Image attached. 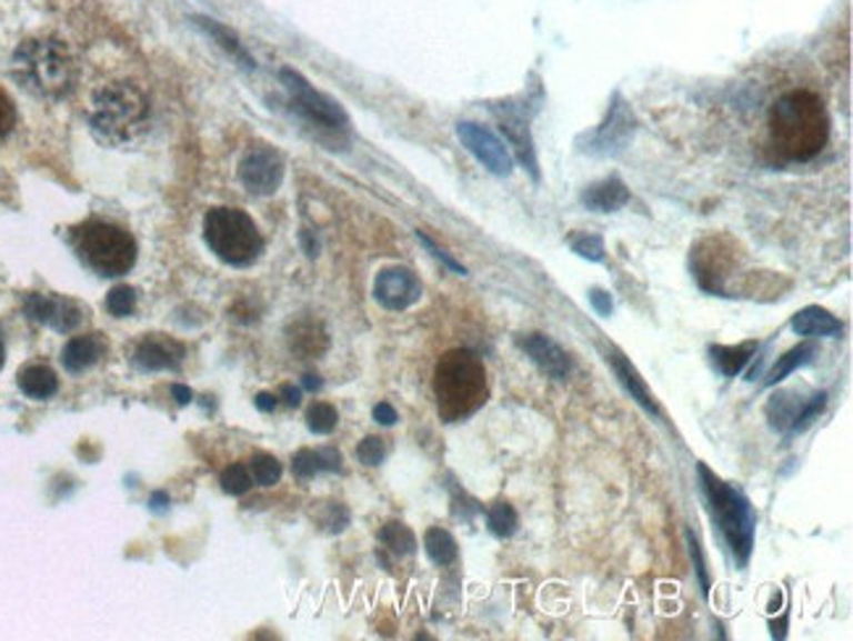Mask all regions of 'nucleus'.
I'll use <instances>...</instances> for the list:
<instances>
[{
    "instance_id": "27",
    "label": "nucleus",
    "mask_w": 853,
    "mask_h": 641,
    "mask_svg": "<svg viewBox=\"0 0 853 641\" xmlns=\"http://www.w3.org/2000/svg\"><path fill=\"white\" fill-rule=\"evenodd\" d=\"M425 552L436 565H452L458 560V542L450 531L429 529L425 531Z\"/></svg>"
},
{
    "instance_id": "39",
    "label": "nucleus",
    "mask_w": 853,
    "mask_h": 641,
    "mask_svg": "<svg viewBox=\"0 0 853 641\" xmlns=\"http://www.w3.org/2000/svg\"><path fill=\"white\" fill-rule=\"evenodd\" d=\"M689 547H691V558L696 560V573H699V581H701V592H704V597H710V575H706V565H704V558H701V547L696 542V537L689 534Z\"/></svg>"
},
{
    "instance_id": "17",
    "label": "nucleus",
    "mask_w": 853,
    "mask_h": 641,
    "mask_svg": "<svg viewBox=\"0 0 853 641\" xmlns=\"http://www.w3.org/2000/svg\"><path fill=\"white\" fill-rule=\"evenodd\" d=\"M581 203L594 213H614L631 203V190L623 184V179L610 177V179H602V182L585 187L581 194Z\"/></svg>"
},
{
    "instance_id": "7",
    "label": "nucleus",
    "mask_w": 853,
    "mask_h": 641,
    "mask_svg": "<svg viewBox=\"0 0 853 641\" xmlns=\"http://www.w3.org/2000/svg\"><path fill=\"white\" fill-rule=\"evenodd\" d=\"M77 253L100 277H124L137 261L132 234L106 221H87L74 232Z\"/></svg>"
},
{
    "instance_id": "19",
    "label": "nucleus",
    "mask_w": 853,
    "mask_h": 641,
    "mask_svg": "<svg viewBox=\"0 0 853 641\" xmlns=\"http://www.w3.org/2000/svg\"><path fill=\"white\" fill-rule=\"evenodd\" d=\"M791 329L799 337H841L843 323L820 306H809L791 319Z\"/></svg>"
},
{
    "instance_id": "12",
    "label": "nucleus",
    "mask_w": 853,
    "mask_h": 641,
    "mask_svg": "<svg viewBox=\"0 0 853 641\" xmlns=\"http://www.w3.org/2000/svg\"><path fill=\"white\" fill-rule=\"evenodd\" d=\"M240 182L252 194H273L284 182V161L273 148H252L240 163Z\"/></svg>"
},
{
    "instance_id": "48",
    "label": "nucleus",
    "mask_w": 853,
    "mask_h": 641,
    "mask_svg": "<svg viewBox=\"0 0 853 641\" xmlns=\"http://www.w3.org/2000/svg\"><path fill=\"white\" fill-rule=\"evenodd\" d=\"M3 360H6V350H3V344H0V369H3Z\"/></svg>"
},
{
    "instance_id": "6",
    "label": "nucleus",
    "mask_w": 853,
    "mask_h": 641,
    "mask_svg": "<svg viewBox=\"0 0 853 641\" xmlns=\"http://www.w3.org/2000/svg\"><path fill=\"white\" fill-rule=\"evenodd\" d=\"M279 79L289 92L292 111L298 113L313 132H318L323 142H329V146H344L347 137H350V117L344 113V108L339 106L334 98L315 90L300 71L281 69Z\"/></svg>"
},
{
    "instance_id": "22",
    "label": "nucleus",
    "mask_w": 853,
    "mask_h": 641,
    "mask_svg": "<svg viewBox=\"0 0 853 641\" xmlns=\"http://www.w3.org/2000/svg\"><path fill=\"white\" fill-rule=\"evenodd\" d=\"M298 479H313L323 471H342V455L337 450H300L292 460Z\"/></svg>"
},
{
    "instance_id": "47",
    "label": "nucleus",
    "mask_w": 853,
    "mask_h": 641,
    "mask_svg": "<svg viewBox=\"0 0 853 641\" xmlns=\"http://www.w3.org/2000/svg\"><path fill=\"white\" fill-rule=\"evenodd\" d=\"M165 502H169V497H165L163 492H155L153 494V510H163Z\"/></svg>"
},
{
    "instance_id": "37",
    "label": "nucleus",
    "mask_w": 853,
    "mask_h": 641,
    "mask_svg": "<svg viewBox=\"0 0 853 641\" xmlns=\"http://www.w3.org/2000/svg\"><path fill=\"white\" fill-rule=\"evenodd\" d=\"M13 124H17V108H13L11 98L6 96V90H0V140L11 134Z\"/></svg>"
},
{
    "instance_id": "15",
    "label": "nucleus",
    "mask_w": 853,
    "mask_h": 641,
    "mask_svg": "<svg viewBox=\"0 0 853 641\" xmlns=\"http://www.w3.org/2000/svg\"><path fill=\"white\" fill-rule=\"evenodd\" d=\"M520 350L525 352L533 363L539 365L546 377L552 379H568L570 371H573V360L565 350L560 348L554 340H549L546 334H525L518 340Z\"/></svg>"
},
{
    "instance_id": "42",
    "label": "nucleus",
    "mask_w": 853,
    "mask_h": 641,
    "mask_svg": "<svg viewBox=\"0 0 853 641\" xmlns=\"http://www.w3.org/2000/svg\"><path fill=\"white\" fill-rule=\"evenodd\" d=\"M171 394H173V400L179 402V405H190V400H192V392H190V387L173 384V387H171Z\"/></svg>"
},
{
    "instance_id": "28",
    "label": "nucleus",
    "mask_w": 853,
    "mask_h": 641,
    "mask_svg": "<svg viewBox=\"0 0 853 641\" xmlns=\"http://www.w3.org/2000/svg\"><path fill=\"white\" fill-rule=\"evenodd\" d=\"M489 531L499 539H510L518 531V513L515 508L508 505V502H496L494 508L489 510Z\"/></svg>"
},
{
    "instance_id": "38",
    "label": "nucleus",
    "mask_w": 853,
    "mask_h": 641,
    "mask_svg": "<svg viewBox=\"0 0 853 641\" xmlns=\"http://www.w3.org/2000/svg\"><path fill=\"white\" fill-rule=\"evenodd\" d=\"M418 240H421V242L425 244V248H429V253H431L433 258H439V261H441V263H444V266H446V269H452L454 273H462V277H465V273H468V269H465V266H462V263H458V261H454V258H452L450 253H444V250H441V248H439V244H436V242H433V240H431V237H425L423 232H418Z\"/></svg>"
},
{
    "instance_id": "8",
    "label": "nucleus",
    "mask_w": 853,
    "mask_h": 641,
    "mask_svg": "<svg viewBox=\"0 0 853 641\" xmlns=\"http://www.w3.org/2000/svg\"><path fill=\"white\" fill-rule=\"evenodd\" d=\"M205 242L223 263L250 266L263 253V237L255 221L237 208H213L205 216Z\"/></svg>"
},
{
    "instance_id": "13",
    "label": "nucleus",
    "mask_w": 853,
    "mask_h": 641,
    "mask_svg": "<svg viewBox=\"0 0 853 641\" xmlns=\"http://www.w3.org/2000/svg\"><path fill=\"white\" fill-rule=\"evenodd\" d=\"M421 279L413 271L404 269V266H392L384 269L375 277L373 284V298L387 308V311H408L410 306H415L421 300Z\"/></svg>"
},
{
    "instance_id": "5",
    "label": "nucleus",
    "mask_w": 853,
    "mask_h": 641,
    "mask_svg": "<svg viewBox=\"0 0 853 641\" xmlns=\"http://www.w3.org/2000/svg\"><path fill=\"white\" fill-rule=\"evenodd\" d=\"M90 127L108 146H132L150 127V103L132 84H108L96 92Z\"/></svg>"
},
{
    "instance_id": "41",
    "label": "nucleus",
    "mask_w": 853,
    "mask_h": 641,
    "mask_svg": "<svg viewBox=\"0 0 853 641\" xmlns=\"http://www.w3.org/2000/svg\"><path fill=\"white\" fill-rule=\"evenodd\" d=\"M373 418L381 423V427H394L397 423V410L389 405V402H379L373 408Z\"/></svg>"
},
{
    "instance_id": "29",
    "label": "nucleus",
    "mask_w": 853,
    "mask_h": 641,
    "mask_svg": "<svg viewBox=\"0 0 853 641\" xmlns=\"http://www.w3.org/2000/svg\"><path fill=\"white\" fill-rule=\"evenodd\" d=\"M379 537H381V542H384L394 554H413L415 552V537L404 523H397V521L387 523L384 529H381Z\"/></svg>"
},
{
    "instance_id": "3",
    "label": "nucleus",
    "mask_w": 853,
    "mask_h": 641,
    "mask_svg": "<svg viewBox=\"0 0 853 641\" xmlns=\"http://www.w3.org/2000/svg\"><path fill=\"white\" fill-rule=\"evenodd\" d=\"M439 415L444 421H462L473 415L489 398L486 369L470 350H452L439 360L433 377Z\"/></svg>"
},
{
    "instance_id": "46",
    "label": "nucleus",
    "mask_w": 853,
    "mask_h": 641,
    "mask_svg": "<svg viewBox=\"0 0 853 641\" xmlns=\"http://www.w3.org/2000/svg\"><path fill=\"white\" fill-rule=\"evenodd\" d=\"M302 387H305L308 392H318V389L323 387V381L318 379L315 373H305V377H302Z\"/></svg>"
},
{
    "instance_id": "32",
    "label": "nucleus",
    "mask_w": 853,
    "mask_h": 641,
    "mask_svg": "<svg viewBox=\"0 0 853 641\" xmlns=\"http://www.w3.org/2000/svg\"><path fill=\"white\" fill-rule=\"evenodd\" d=\"M250 468H252V479H255L260 487H273V484H279V479H281V463H279V460L273 458V455H263V452H260V455L252 458Z\"/></svg>"
},
{
    "instance_id": "24",
    "label": "nucleus",
    "mask_w": 853,
    "mask_h": 641,
    "mask_svg": "<svg viewBox=\"0 0 853 641\" xmlns=\"http://www.w3.org/2000/svg\"><path fill=\"white\" fill-rule=\"evenodd\" d=\"M194 21H198L200 30H205L215 42H219L223 50H227L231 59L240 61V67L255 69V59H252L248 50H244V46H242L240 38H237L234 32L227 30V27L219 24V21H213V19H208V17H194Z\"/></svg>"
},
{
    "instance_id": "45",
    "label": "nucleus",
    "mask_w": 853,
    "mask_h": 641,
    "mask_svg": "<svg viewBox=\"0 0 853 641\" xmlns=\"http://www.w3.org/2000/svg\"><path fill=\"white\" fill-rule=\"evenodd\" d=\"M302 248H305L308 256H318V240L308 232V229H305V232H302Z\"/></svg>"
},
{
    "instance_id": "2",
    "label": "nucleus",
    "mask_w": 853,
    "mask_h": 641,
    "mask_svg": "<svg viewBox=\"0 0 853 641\" xmlns=\"http://www.w3.org/2000/svg\"><path fill=\"white\" fill-rule=\"evenodd\" d=\"M11 74L21 88L40 98H63L74 88L77 67L71 50L61 40L21 42L11 61Z\"/></svg>"
},
{
    "instance_id": "34",
    "label": "nucleus",
    "mask_w": 853,
    "mask_h": 641,
    "mask_svg": "<svg viewBox=\"0 0 853 641\" xmlns=\"http://www.w3.org/2000/svg\"><path fill=\"white\" fill-rule=\"evenodd\" d=\"M570 248H573V253L585 258V261H604V242L599 234H575L570 240Z\"/></svg>"
},
{
    "instance_id": "31",
    "label": "nucleus",
    "mask_w": 853,
    "mask_h": 641,
    "mask_svg": "<svg viewBox=\"0 0 853 641\" xmlns=\"http://www.w3.org/2000/svg\"><path fill=\"white\" fill-rule=\"evenodd\" d=\"M337 408L329 405V402H315V405L308 408V429L313 434H331L337 429Z\"/></svg>"
},
{
    "instance_id": "33",
    "label": "nucleus",
    "mask_w": 853,
    "mask_h": 641,
    "mask_svg": "<svg viewBox=\"0 0 853 641\" xmlns=\"http://www.w3.org/2000/svg\"><path fill=\"white\" fill-rule=\"evenodd\" d=\"M221 487H223V492H227V494H244V492H250V487H252L250 471L242 463L229 465L227 471L221 473Z\"/></svg>"
},
{
    "instance_id": "36",
    "label": "nucleus",
    "mask_w": 853,
    "mask_h": 641,
    "mask_svg": "<svg viewBox=\"0 0 853 641\" xmlns=\"http://www.w3.org/2000/svg\"><path fill=\"white\" fill-rule=\"evenodd\" d=\"M387 458V442L381 437H365L358 444V460L365 465H381Z\"/></svg>"
},
{
    "instance_id": "20",
    "label": "nucleus",
    "mask_w": 853,
    "mask_h": 641,
    "mask_svg": "<svg viewBox=\"0 0 853 641\" xmlns=\"http://www.w3.org/2000/svg\"><path fill=\"white\" fill-rule=\"evenodd\" d=\"M103 350L106 344L98 334L77 337V340H71L67 348H63V365H67L71 373L87 371L90 365H96L98 360L103 358Z\"/></svg>"
},
{
    "instance_id": "25",
    "label": "nucleus",
    "mask_w": 853,
    "mask_h": 641,
    "mask_svg": "<svg viewBox=\"0 0 853 641\" xmlns=\"http://www.w3.org/2000/svg\"><path fill=\"white\" fill-rule=\"evenodd\" d=\"M804 405H806V400H801L796 392H777L775 398L767 402V418H770L772 429L787 434V431H791V427H793V421H796L801 410H804Z\"/></svg>"
},
{
    "instance_id": "44",
    "label": "nucleus",
    "mask_w": 853,
    "mask_h": 641,
    "mask_svg": "<svg viewBox=\"0 0 853 641\" xmlns=\"http://www.w3.org/2000/svg\"><path fill=\"white\" fill-rule=\"evenodd\" d=\"M281 394H284V398H287V405L289 408H298L300 405V398H302V394H300V389L298 387H284V389H281Z\"/></svg>"
},
{
    "instance_id": "9",
    "label": "nucleus",
    "mask_w": 853,
    "mask_h": 641,
    "mask_svg": "<svg viewBox=\"0 0 853 641\" xmlns=\"http://www.w3.org/2000/svg\"><path fill=\"white\" fill-rule=\"evenodd\" d=\"M635 129H639V119H635L633 108L625 103V98L620 96V92H614L604 121L596 129H591V132L578 137V148H581L585 156L614 158L631 148Z\"/></svg>"
},
{
    "instance_id": "21",
    "label": "nucleus",
    "mask_w": 853,
    "mask_h": 641,
    "mask_svg": "<svg viewBox=\"0 0 853 641\" xmlns=\"http://www.w3.org/2000/svg\"><path fill=\"white\" fill-rule=\"evenodd\" d=\"M756 352V342H743V344H712L710 355L714 369H717L722 377H739V373L746 369V363L754 358Z\"/></svg>"
},
{
    "instance_id": "23",
    "label": "nucleus",
    "mask_w": 853,
    "mask_h": 641,
    "mask_svg": "<svg viewBox=\"0 0 853 641\" xmlns=\"http://www.w3.org/2000/svg\"><path fill=\"white\" fill-rule=\"evenodd\" d=\"M19 389L32 400H48L58 392V377L48 365H27L19 371Z\"/></svg>"
},
{
    "instance_id": "4",
    "label": "nucleus",
    "mask_w": 853,
    "mask_h": 641,
    "mask_svg": "<svg viewBox=\"0 0 853 641\" xmlns=\"http://www.w3.org/2000/svg\"><path fill=\"white\" fill-rule=\"evenodd\" d=\"M699 481H701V492H704L706 508H710L712 521L720 529L722 539L733 552L735 563L741 568H746L751 552H754V534H756V513L751 508V502L739 492L735 487H730L727 481H722L720 477L706 468L704 463H699Z\"/></svg>"
},
{
    "instance_id": "11",
    "label": "nucleus",
    "mask_w": 853,
    "mask_h": 641,
    "mask_svg": "<svg viewBox=\"0 0 853 641\" xmlns=\"http://www.w3.org/2000/svg\"><path fill=\"white\" fill-rule=\"evenodd\" d=\"M458 137L462 146L468 148L470 156H475V161H481L494 177H510L515 169V158H512L510 148L504 146L491 129L475 124V121H460Z\"/></svg>"
},
{
    "instance_id": "30",
    "label": "nucleus",
    "mask_w": 853,
    "mask_h": 641,
    "mask_svg": "<svg viewBox=\"0 0 853 641\" xmlns=\"http://www.w3.org/2000/svg\"><path fill=\"white\" fill-rule=\"evenodd\" d=\"M825 408H827V392H816V394H812V398L806 400V405H804V410H801V413H799L796 421H793V427H791V431H787V437L804 434V431H806L809 427H812V423L816 421V418H820L822 413H825Z\"/></svg>"
},
{
    "instance_id": "16",
    "label": "nucleus",
    "mask_w": 853,
    "mask_h": 641,
    "mask_svg": "<svg viewBox=\"0 0 853 641\" xmlns=\"http://www.w3.org/2000/svg\"><path fill=\"white\" fill-rule=\"evenodd\" d=\"M184 360V348L169 337H150L137 344L134 365L140 371H173Z\"/></svg>"
},
{
    "instance_id": "43",
    "label": "nucleus",
    "mask_w": 853,
    "mask_h": 641,
    "mask_svg": "<svg viewBox=\"0 0 853 641\" xmlns=\"http://www.w3.org/2000/svg\"><path fill=\"white\" fill-rule=\"evenodd\" d=\"M255 405H258V410H263V413H271V410L277 408V398H273V394H269V392H260L255 398Z\"/></svg>"
},
{
    "instance_id": "18",
    "label": "nucleus",
    "mask_w": 853,
    "mask_h": 641,
    "mask_svg": "<svg viewBox=\"0 0 853 641\" xmlns=\"http://www.w3.org/2000/svg\"><path fill=\"white\" fill-rule=\"evenodd\" d=\"M606 360H610V365L614 369V377L620 379V384L625 387V392L631 394V400L639 402V405L646 410V413L652 415H660V405H656L652 389L646 387V381L641 379V373L635 371V365L628 360L625 355H620V352H612V355H606Z\"/></svg>"
},
{
    "instance_id": "26",
    "label": "nucleus",
    "mask_w": 853,
    "mask_h": 641,
    "mask_svg": "<svg viewBox=\"0 0 853 641\" xmlns=\"http://www.w3.org/2000/svg\"><path fill=\"white\" fill-rule=\"evenodd\" d=\"M814 355H816V348H814L812 342L799 344V348L787 350L785 355H783V358H777V363L772 365L770 373H767V379H764V384H767V387L780 384V381H785L787 377H791L793 371L804 369V365L812 363Z\"/></svg>"
},
{
    "instance_id": "1",
    "label": "nucleus",
    "mask_w": 853,
    "mask_h": 641,
    "mask_svg": "<svg viewBox=\"0 0 853 641\" xmlns=\"http://www.w3.org/2000/svg\"><path fill=\"white\" fill-rule=\"evenodd\" d=\"M770 132L780 153L791 161H809L827 146L830 119L825 103L806 90L785 92L772 106Z\"/></svg>"
},
{
    "instance_id": "35",
    "label": "nucleus",
    "mask_w": 853,
    "mask_h": 641,
    "mask_svg": "<svg viewBox=\"0 0 853 641\" xmlns=\"http://www.w3.org/2000/svg\"><path fill=\"white\" fill-rule=\"evenodd\" d=\"M106 306H108V311H111L113 316L124 319V316H132L134 313L137 292L132 290V287H116V290H111V294H108Z\"/></svg>"
},
{
    "instance_id": "40",
    "label": "nucleus",
    "mask_w": 853,
    "mask_h": 641,
    "mask_svg": "<svg viewBox=\"0 0 853 641\" xmlns=\"http://www.w3.org/2000/svg\"><path fill=\"white\" fill-rule=\"evenodd\" d=\"M589 300H591V308H594L599 316H604V319H606V316H612L614 302H612V294L610 292H604V290H599V287H594V290L589 292Z\"/></svg>"
},
{
    "instance_id": "14",
    "label": "nucleus",
    "mask_w": 853,
    "mask_h": 641,
    "mask_svg": "<svg viewBox=\"0 0 853 641\" xmlns=\"http://www.w3.org/2000/svg\"><path fill=\"white\" fill-rule=\"evenodd\" d=\"M24 313L32 321L46 323L56 331H74L82 323V311L77 302L67 298H46V294H27Z\"/></svg>"
},
{
    "instance_id": "10",
    "label": "nucleus",
    "mask_w": 853,
    "mask_h": 641,
    "mask_svg": "<svg viewBox=\"0 0 853 641\" xmlns=\"http://www.w3.org/2000/svg\"><path fill=\"white\" fill-rule=\"evenodd\" d=\"M539 103V100H536ZM536 103H531L528 98H512L504 100V103L491 106V113H494L499 121V129L502 134L508 137L510 148L515 150L518 161L531 171V177L539 182V161H536V142H533L531 134V121L533 113H536Z\"/></svg>"
}]
</instances>
